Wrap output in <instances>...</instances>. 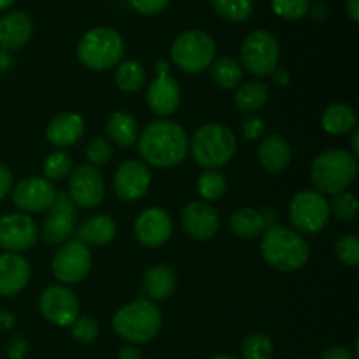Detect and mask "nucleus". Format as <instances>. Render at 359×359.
Listing matches in <instances>:
<instances>
[{"instance_id": "f257e3e1", "label": "nucleus", "mask_w": 359, "mask_h": 359, "mask_svg": "<svg viewBox=\"0 0 359 359\" xmlns=\"http://www.w3.org/2000/svg\"><path fill=\"white\" fill-rule=\"evenodd\" d=\"M139 154L147 167L172 168L184 161L189 153L186 130L170 119L151 121L137 139Z\"/></svg>"}, {"instance_id": "f03ea898", "label": "nucleus", "mask_w": 359, "mask_h": 359, "mask_svg": "<svg viewBox=\"0 0 359 359\" xmlns=\"http://www.w3.org/2000/svg\"><path fill=\"white\" fill-rule=\"evenodd\" d=\"M259 249L266 265L279 272L304 269L311 258V248L304 235L286 226H273L266 230Z\"/></svg>"}, {"instance_id": "7ed1b4c3", "label": "nucleus", "mask_w": 359, "mask_h": 359, "mask_svg": "<svg viewBox=\"0 0 359 359\" xmlns=\"http://www.w3.org/2000/svg\"><path fill=\"white\" fill-rule=\"evenodd\" d=\"M161 312L153 302L137 298L125 304L112 318V330L116 335L132 346L146 344L160 333Z\"/></svg>"}, {"instance_id": "20e7f679", "label": "nucleus", "mask_w": 359, "mask_h": 359, "mask_svg": "<svg viewBox=\"0 0 359 359\" xmlns=\"http://www.w3.org/2000/svg\"><path fill=\"white\" fill-rule=\"evenodd\" d=\"M358 175V160L344 149H330L319 154L311 168L312 184L321 195L346 191Z\"/></svg>"}, {"instance_id": "39448f33", "label": "nucleus", "mask_w": 359, "mask_h": 359, "mask_svg": "<svg viewBox=\"0 0 359 359\" xmlns=\"http://www.w3.org/2000/svg\"><path fill=\"white\" fill-rule=\"evenodd\" d=\"M125 55V41L116 30L107 27H97L88 30L77 42V58L86 69H112L121 63Z\"/></svg>"}, {"instance_id": "423d86ee", "label": "nucleus", "mask_w": 359, "mask_h": 359, "mask_svg": "<svg viewBox=\"0 0 359 359\" xmlns=\"http://www.w3.org/2000/svg\"><path fill=\"white\" fill-rule=\"evenodd\" d=\"M237 139L228 126L219 123L202 125L191 139V154L205 170H219L233 158Z\"/></svg>"}, {"instance_id": "0eeeda50", "label": "nucleus", "mask_w": 359, "mask_h": 359, "mask_svg": "<svg viewBox=\"0 0 359 359\" xmlns=\"http://www.w3.org/2000/svg\"><path fill=\"white\" fill-rule=\"evenodd\" d=\"M170 58L184 74H200L216 60V42L203 30H186L172 42Z\"/></svg>"}, {"instance_id": "6e6552de", "label": "nucleus", "mask_w": 359, "mask_h": 359, "mask_svg": "<svg viewBox=\"0 0 359 359\" xmlns=\"http://www.w3.org/2000/svg\"><path fill=\"white\" fill-rule=\"evenodd\" d=\"M290 221L300 235H318L330 221L328 200L316 189H304L291 198Z\"/></svg>"}, {"instance_id": "1a4fd4ad", "label": "nucleus", "mask_w": 359, "mask_h": 359, "mask_svg": "<svg viewBox=\"0 0 359 359\" xmlns=\"http://www.w3.org/2000/svg\"><path fill=\"white\" fill-rule=\"evenodd\" d=\"M279 41L269 30H255L244 39L241 48L242 67L258 77L270 76L279 63Z\"/></svg>"}, {"instance_id": "9d476101", "label": "nucleus", "mask_w": 359, "mask_h": 359, "mask_svg": "<svg viewBox=\"0 0 359 359\" xmlns=\"http://www.w3.org/2000/svg\"><path fill=\"white\" fill-rule=\"evenodd\" d=\"M93 258L90 248L79 241H69L55 252L51 262L53 276L62 284L81 283L90 273Z\"/></svg>"}, {"instance_id": "9b49d317", "label": "nucleus", "mask_w": 359, "mask_h": 359, "mask_svg": "<svg viewBox=\"0 0 359 359\" xmlns=\"http://www.w3.org/2000/svg\"><path fill=\"white\" fill-rule=\"evenodd\" d=\"M42 318L51 325L65 328L79 318V300L70 287L63 284H55L42 291L39 300Z\"/></svg>"}, {"instance_id": "f8f14e48", "label": "nucleus", "mask_w": 359, "mask_h": 359, "mask_svg": "<svg viewBox=\"0 0 359 359\" xmlns=\"http://www.w3.org/2000/svg\"><path fill=\"white\" fill-rule=\"evenodd\" d=\"M105 196V182L100 170L91 165H79L70 172L69 198L81 209L100 205Z\"/></svg>"}, {"instance_id": "ddd939ff", "label": "nucleus", "mask_w": 359, "mask_h": 359, "mask_svg": "<svg viewBox=\"0 0 359 359\" xmlns=\"http://www.w3.org/2000/svg\"><path fill=\"white\" fill-rule=\"evenodd\" d=\"M156 79L149 84V90L146 93L147 105L154 114L165 119L174 114L181 104V86L170 76L168 62H165V60H160L156 63Z\"/></svg>"}, {"instance_id": "4468645a", "label": "nucleus", "mask_w": 359, "mask_h": 359, "mask_svg": "<svg viewBox=\"0 0 359 359\" xmlns=\"http://www.w3.org/2000/svg\"><path fill=\"white\" fill-rule=\"evenodd\" d=\"M39 230L28 214L14 212L0 217V248L7 252L28 251L37 244Z\"/></svg>"}, {"instance_id": "2eb2a0df", "label": "nucleus", "mask_w": 359, "mask_h": 359, "mask_svg": "<svg viewBox=\"0 0 359 359\" xmlns=\"http://www.w3.org/2000/svg\"><path fill=\"white\" fill-rule=\"evenodd\" d=\"M114 193L125 202H137L144 198L151 188V170L144 161L126 160L114 172L112 179Z\"/></svg>"}, {"instance_id": "dca6fc26", "label": "nucleus", "mask_w": 359, "mask_h": 359, "mask_svg": "<svg viewBox=\"0 0 359 359\" xmlns=\"http://www.w3.org/2000/svg\"><path fill=\"white\" fill-rule=\"evenodd\" d=\"M56 196L53 182L44 177H27L13 188V203L23 214H39L49 210Z\"/></svg>"}, {"instance_id": "f3484780", "label": "nucleus", "mask_w": 359, "mask_h": 359, "mask_svg": "<svg viewBox=\"0 0 359 359\" xmlns=\"http://www.w3.org/2000/svg\"><path fill=\"white\" fill-rule=\"evenodd\" d=\"M133 231L140 244L149 249H156L170 241L174 223L167 210L161 207H149L137 216Z\"/></svg>"}, {"instance_id": "a211bd4d", "label": "nucleus", "mask_w": 359, "mask_h": 359, "mask_svg": "<svg viewBox=\"0 0 359 359\" xmlns=\"http://www.w3.org/2000/svg\"><path fill=\"white\" fill-rule=\"evenodd\" d=\"M181 223L186 233L196 241H210L219 230V214L209 202L193 200L182 209Z\"/></svg>"}, {"instance_id": "6ab92c4d", "label": "nucleus", "mask_w": 359, "mask_h": 359, "mask_svg": "<svg viewBox=\"0 0 359 359\" xmlns=\"http://www.w3.org/2000/svg\"><path fill=\"white\" fill-rule=\"evenodd\" d=\"M30 283V265L16 252L0 255V294L14 297Z\"/></svg>"}, {"instance_id": "aec40b11", "label": "nucleus", "mask_w": 359, "mask_h": 359, "mask_svg": "<svg viewBox=\"0 0 359 359\" xmlns=\"http://www.w3.org/2000/svg\"><path fill=\"white\" fill-rule=\"evenodd\" d=\"M34 35V20L23 11H13L0 18V48L16 51Z\"/></svg>"}, {"instance_id": "412c9836", "label": "nucleus", "mask_w": 359, "mask_h": 359, "mask_svg": "<svg viewBox=\"0 0 359 359\" xmlns=\"http://www.w3.org/2000/svg\"><path fill=\"white\" fill-rule=\"evenodd\" d=\"M86 132L84 118L77 112H62L46 128V139L56 147L74 146Z\"/></svg>"}, {"instance_id": "4be33fe9", "label": "nucleus", "mask_w": 359, "mask_h": 359, "mask_svg": "<svg viewBox=\"0 0 359 359\" xmlns=\"http://www.w3.org/2000/svg\"><path fill=\"white\" fill-rule=\"evenodd\" d=\"M291 158H293V153H291L290 142L279 133L266 135L259 142L258 160L270 174H280L286 170L291 163Z\"/></svg>"}, {"instance_id": "5701e85b", "label": "nucleus", "mask_w": 359, "mask_h": 359, "mask_svg": "<svg viewBox=\"0 0 359 359\" xmlns=\"http://www.w3.org/2000/svg\"><path fill=\"white\" fill-rule=\"evenodd\" d=\"M116 233H118V226H116V221L111 216H105V214H98V216L90 217V219L84 221L76 231V237L81 244H84L86 248L93 245V248H102V245H107L114 241Z\"/></svg>"}, {"instance_id": "b1692460", "label": "nucleus", "mask_w": 359, "mask_h": 359, "mask_svg": "<svg viewBox=\"0 0 359 359\" xmlns=\"http://www.w3.org/2000/svg\"><path fill=\"white\" fill-rule=\"evenodd\" d=\"M177 286V276L168 265H154L144 273V291L151 300H167Z\"/></svg>"}, {"instance_id": "393cba45", "label": "nucleus", "mask_w": 359, "mask_h": 359, "mask_svg": "<svg viewBox=\"0 0 359 359\" xmlns=\"http://www.w3.org/2000/svg\"><path fill=\"white\" fill-rule=\"evenodd\" d=\"M265 217L259 210L251 209V207H242L237 209L230 216V230L233 231L235 237L242 241H252L265 233Z\"/></svg>"}, {"instance_id": "a878e982", "label": "nucleus", "mask_w": 359, "mask_h": 359, "mask_svg": "<svg viewBox=\"0 0 359 359\" xmlns=\"http://www.w3.org/2000/svg\"><path fill=\"white\" fill-rule=\"evenodd\" d=\"M358 114L351 105L332 104L323 111L321 125L323 130L330 135H344L356 128Z\"/></svg>"}, {"instance_id": "bb28decb", "label": "nucleus", "mask_w": 359, "mask_h": 359, "mask_svg": "<svg viewBox=\"0 0 359 359\" xmlns=\"http://www.w3.org/2000/svg\"><path fill=\"white\" fill-rule=\"evenodd\" d=\"M105 128H107L109 139L121 147H132L139 139L137 119L125 111L112 112Z\"/></svg>"}, {"instance_id": "cd10ccee", "label": "nucleus", "mask_w": 359, "mask_h": 359, "mask_svg": "<svg viewBox=\"0 0 359 359\" xmlns=\"http://www.w3.org/2000/svg\"><path fill=\"white\" fill-rule=\"evenodd\" d=\"M269 100V86L262 81H248L238 84V90L233 97L235 107L245 114H255Z\"/></svg>"}, {"instance_id": "c85d7f7f", "label": "nucleus", "mask_w": 359, "mask_h": 359, "mask_svg": "<svg viewBox=\"0 0 359 359\" xmlns=\"http://www.w3.org/2000/svg\"><path fill=\"white\" fill-rule=\"evenodd\" d=\"M209 72L212 83L221 90H233L242 83V77H244V69L241 63L228 56L214 60L212 65L209 67Z\"/></svg>"}, {"instance_id": "c756f323", "label": "nucleus", "mask_w": 359, "mask_h": 359, "mask_svg": "<svg viewBox=\"0 0 359 359\" xmlns=\"http://www.w3.org/2000/svg\"><path fill=\"white\" fill-rule=\"evenodd\" d=\"M74 216L63 212H51L42 224V238L46 244L58 245L65 244L74 235Z\"/></svg>"}, {"instance_id": "7c9ffc66", "label": "nucleus", "mask_w": 359, "mask_h": 359, "mask_svg": "<svg viewBox=\"0 0 359 359\" xmlns=\"http://www.w3.org/2000/svg\"><path fill=\"white\" fill-rule=\"evenodd\" d=\"M116 86L125 93H135L146 83V69L135 60H125L116 69Z\"/></svg>"}, {"instance_id": "2f4dec72", "label": "nucleus", "mask_w": 359, "mask_h": 359, "mask_svg": "<svg viewBox=\"0 0 359 359\" xmlns=\"http://www.w3.org/2000/svg\"><path fill=\"white\" fill-rule=\"evenodd\" d=\"M210 6L217 16L230 23H244L255 13L252 0H210Z\"/></svg>"}, {"instance_id": "473e14b6", "label": "nucleus", "mask_w": 359, "mask_h": 359, "mask_svg": "<svg viewBox=\"0 0 359 359\" xmlns=\"http://www.w3.org/2000/svg\"><path fill=\"white\" fill-rule=\"evenodd\" d=\"M196 188L203 202H214L223 198L228 189V181L221 170H203L196 182Z\"/></svg>"}, {"instance_id": "72a5a7b5", "label": "nucleus", "mask_w": 359, "mask_h": 359, "mask_svg": "<svg viewBox=\"0 0 359 359\" xmlns=\"http://www.w3.org/2000/svg\"><path fill=\"white\" fill-rule=\"evenodd\" d=\"M330 207V216H333L335 219L342 221V223H349L358 217L359 205L358 198L353 191L346 189V191L335 193L332 196V200L328 202Z\"/></svg>"}, {"instance_id": "f704fd0d", "label": "nucleus", "mask_w": 359, "mask_h": 359, "mask_svg": "<svg viewBox=\"0 0 359 359\" xmlns=\"http://www.w3.org/2000/svg\"><path fill=\"white\" fill-rule=\"evenodd\" d=\"M242 359H272L273 344L265 333H251L242 342Z\"/></svg>"}, {"instance_id": "c9c22d12", "label": "nucleus", "mask_w": 359, "mask_h": 359, "mask_svg": "<svg viewBox=\"0 0 359 359\" xmlns=\"http://www.w3.org/2000/svg\"><path fill=\"white\" fill-rule=\"evenodd\" d=\"M270 7L280 20L298 21L311 13V0H270Z\"/></svg>"}, {"instance_id": "e433bc0d", "label": "nucleus", "mask_w": 359, "mask_h": 359, "mask_svg": "<svg viewBox=\"0 0 359 359\" xmlns=\"http://www.w3.org/2000/svg\"><path fill=\"white\" fill-rule=\"evenodd\" d=\"M44 179L49 182L63 181L72 172V160L63 151H53L44 160Z\"/></svg>"}, {"instance_id": "4c0bfd02", "label": "nucleus", "mask_w": 359, "mask_h": 359, "mask_svg": "<svg viewBox=\"0 0 359 359\" xmlns=\"http://www.w3.org/2000/svg\"><path fill=\"white\" fill-rule=\"evenodd\" d=\"M337 258L340 263L351 269H356L359 265V237L356 233H347L339 238L335 245Z\"/></svg>"}, {"instance_id": "58836bf2", "label": "nucleus", "mask_w": 359, "mask_h": 359, "mask_svg": "<svg viewBox=\"0 0 359 359\" xmlns=\"http://www.w3.org/2000/svg\"><path fill=\"white\" fill-rule=\"evenodd\" d=\"M112 154H114V149H112L111 142L104 137H95L88 142L86 147V160L88 165L91 167H102V165L109 163L112 160Z\"/></svg>"}, {"instance_id": "ea45409f", "label": "nucleus", "mask_w": 359, "mask_h": 359, "mask_svg": "<svg viewBox=\"0 0 359 359\" xmlns=\"http://www.w3.org/2000/svg\"><path fill=\"white\" fill-rule=\"evenodd\" d=\"M70 328H72L74 340L83 344V346L95 342L98 337V325L93 318H90V316H79V318L72 323Z\"/></svg>"}, {"instance_id": "a19ab883", "label": "nucleus", "mask_w": 359, "mask_h": 359, "mask_svg": "<svg viewBox=\"0 0 359 359\" xmlns=\"http://www.w3.org/2000/svg\"><path fill=\"white\" fill-rule=\"evenodd\" d=\"M128 2L139 14L154 16V14H160L161 11L167 9L170 0H128Z\"/></svg>"}, {"instance_id": "79ce46f5", "label": "nucleus", "mask_w": 359, "mask_h": 359, "mask_svg": "<svg viewBox=\"0 0 359 359\" xmlns=\"http://www.w3.org/2000/svg\"><path fill=\"white\" fill-rule=\"evenodd\" d=\"M241 128L245 140H258L265 133V121L262 118H258V116L251 114L242 121Z\"/></svg>"}, {"instance_id": "37998d69", "label": "nucleus", "mask_w": 359, "mask_h": 359, "mask_svg": "<svg viewBox=\"0 0 359 359\" xmlns=\"http://www.w3.org/2000/svg\"><path fill=\"white\" fill-rule=\"evenodd\" d=\"M74 202L69 198V196H65V193H58L56 191V196H55V202H53V205L49 207V210L51 212H63V214H70V216H76V209H74Z\"/></svg>"}, {"instance_id": "c03bdc74", "label": "nucleus", "mask_w": 359, "mask_h": 359, "mask_svg": "<svg viewBox=\"0 0 359 359\" xmlns=\"http://www.w3.org/2000/svg\"><path fill=\"white\" fill-rule=\"evenodd\" d=\"M13 172L6 163H0V200H4L13 191Z\"/></svg>"}, {"instance_id": "a18cd8bd", "label": "nucleus", "mask_w": 359, "mask_h": 359, "mask_svg": "<svg viewBox=\"0 0 359 359\" xmlns=\"http://www.w3.org/2000/svg\"><path fill=\"white\" fill-rule=\"evenodd\" d=\"M319 359H354V356H353V353L347 349V347L335 346V347H330V349H326Z\"/></svg>"}, {"instance_id": "49530a36", "label": "nucleus", "mask_w": 359, "mask_h": 359, "mask_svg": "<svg viewBox=\"0 0 359 359\" xmlns=\"http://www.w3.org/2000/svg\"><path fill=\"white\" fill-rule=\"evenodd\" d=\"M27 354V342L21 339L14 340L9 346V358L11 359H23Z\"/></svg>"}, {"instance_id": "de8ad7c7", "label": "nucleus", "mask_w": 359, "mask_h": 359, "mask_svg": "<svg viewBox=\"0 0 359 359\" xmlns=\"http://www.w3.org/2000/svg\"><path fill=\"white\" fill-rule=\"evenodd\" d=\"M118 359H140V351L132 344H128V346L119 347Z\"/></svg>"}, {"instance_id": "09e8293b", "label": "nucleus", "mask_w": 359, "mask_h": 359, "mask_svg": "<svg viewBox=\"0 0 359 359\" xmlns=\"http://www.w3.org/2000/svg\"><path fill=\"white\" fill-rule=\"evenodd\" d=\"M270 76H272L273 83L279 84V86H286V84H290V81H291L290 72H287L286 69H276L272 74H270Z\"/></svg>"}, {"instance_id": "8fccbe9b", "label": "nucleus", "mask_w": 359, "mask_h": 359, "mask_svg": "<svg viewBox=\"0 0 359 359\" xmlns=\"http://www.w3.org/2000/svg\"><path fill=\"white\" fill-rule=\"evenodd\" d=\"M346 11H347V16L358 23L359 21V0H346Z\"/></svg>"}, {"instance_id": "3c124183", "label": "nucleus", "mask_w": 359, "mask_h": 359, "mask_svg": "<svg viewBox=\"0 0 359 359\" xmlns=\"http://www.w3.org/2000/svg\"><path fill=\"white\" fill-rule=\"evenodd\" d=\"M0 325H2L4 328L11 330L14 325V316L9 314V312H0Z\"/></svg>"}, {"instance_id": "603ef678", "label": "nucleus", "mask_w": 359, "mask_h": 359, "mask_svg": "<svg viewBox=\"0 0 359 359\" xmlns=\"http://www.w3.org/2000/svg\"><path fill=\"white\" fill-rule=\"evenodd\" d=\"M358 140H359V130L354 128V133H353V153H351L354 158H358V154H359Z\"/></svg>"}, {"instance_id": "864d4df0", "label": "nucleus", "mask_w": 359, "mask_h": 359, "mask_svg": "<svg viewBox=\"0 0 359 359\" xmlns=\"http://www.w3.org/2000/svg\"><path fill=\"white\" fill-rule=\"evenodd\" d=\"M14 2H16V0H0V11H6V9H9V7L13 6Z\"/></svg>"}, {"instance_id": "5fc2aeb1", "label": "nucleus", "mask_w": 359, "mask_h": 359, "mask_svg": "<svg viewBox=\"0 0 359 359\" xmlns=\"http://www.w3.org/2000/svg\"><path fill=\"white\" fill-rule=\"evenodd\" d=\"M210 359H238V358L230 356V354H217V356H214V358H210Z\"/></svg>"}]
</instances>
